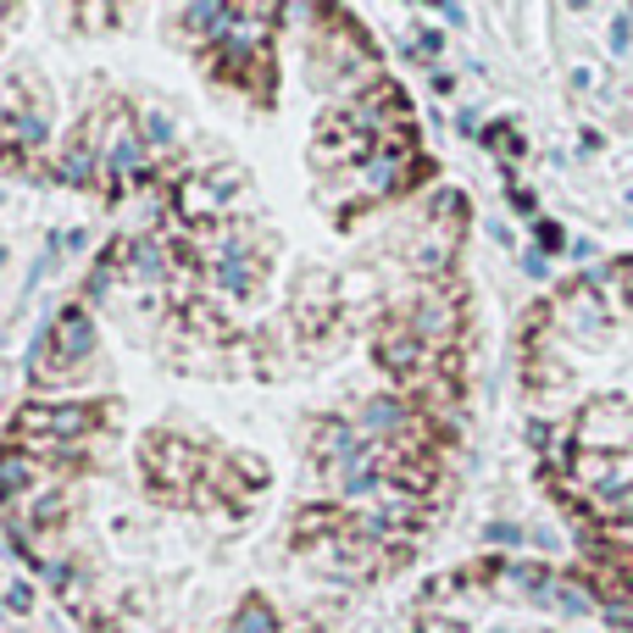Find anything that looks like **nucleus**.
<instances>
[{
    "label": "nucleus",
    "mask_w": 633,
    "mask_h": 633,
    "mask_svg": "<svg viewBox=\"0 0 633 633\" xmlns=\"http://www.w3.org/2000/svg\"><path fill=\"white\" fill-rule=\"evenodd\" d=\"M28 483V467L23 461H0V495H17Z\"/></svg>",
    "instance_id": "f03ea898"
},
{
    "label": "nucleus",
    "mask_w": 633,
    "mask_h": 633,
    "mask_svg": "<svg viewBox=\"0 0 633 633\" xmlns=\"http://www.w3.org/2000/svg\"><path fill=\"white\" fill-rule=\"evenodd\" d=\"M267 628V611H245V617H239V633H262Z\"/></svg>",
    "instance_id": "7ed1b4c3"
},
{
    "label": "nucleus",
    "mask_w": 633,
    "mask_h": 633,
    "mask_svg": "<svg viewBox=\"0 0 633 633\" xmlns=\"http://www.w3.org/2000/svg\"><path fill=\"white\" fill-rule=\"evenodd\" d=\"M62 333H67V339H62V351H67V356H84V351H89V322H84L78 312L62 322Z\"/></svg>",
    "instance_id": "f257e3e1"
}]
</instances>
